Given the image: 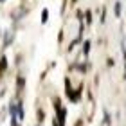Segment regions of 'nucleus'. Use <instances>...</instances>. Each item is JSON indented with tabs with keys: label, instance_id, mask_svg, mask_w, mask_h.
<instances>
[{
	"label": "nucleus",
	"instance_id": "obj_1",
	"mask_svg": "<svg viewBox=\"0 0 126 126\" xmlns=\"http://www.w3.org/2000/svg\"><path fill=\"white\" fill-rule=\"evenodd\" d=\"M22 113H24V110H22V105H20V103H16V105L11 106V115H13V126H20Z\"/></svg>",
	"mask_w": 126,
	"mask_h": 126
},
{
	"label": "nucleus",
	"instance_id": "obj_2",
	"mask_svg": "<svg viewBox=\"0 0 126 126\" xmlns=\"http://www.w3.org/2000/svg\"><path fill=\"white\" fill-rule=\"evenodd\" d=\"M5 38H7V40H5V45H7V43H11V42H13V31H11V32H7V34H5Z\"/></svg>",
	"mask_w": 126,
	"mask_h": 126
},
{
	"label": "nucleus",
	"instance_id": "obj_3",
	"mask_svg": "<svg viewBox=\"0 0 126 126\" xmlns=\"http://www.w3.org/2000/svg\"><path fill=\"white\" fill-rule=\"evenodd\" d=\"M83 50H85V54H88V50H90V43H88V42L85 43V47H83Z\"/></svg>",
	"mask_w": 126,
	"mask_h": 126
},
{
	"label": "nucleus",
	"instance_id": "obj_4",
	"mask_svg": "<svg viewBox=\"0 0 126 126\" xmlns=\"http://www.w3.org/2000/svg\"><path fill=\"white\" fill-rule=\"evenodd\" d=\"M115 15H121V4H115Z\"/></svg>",
	"mask_w": 126,
	"mask_h": 126
},
{
	"label": "nucleus",
	"instance_id": "obj_5",
	"mask_svg": "<svg viewBox=\"0 0 126 126\" xmlns=\"http://www.w3.org/2000/svg\"><path fill=\"white\" fill-rule=\"evenodd\" d=\"M4 68H5V60L0 61V70H4Z\"/></svg>",
	"mask_w": 126,
	"mask_h": 126
},
{
	"label": "nucleus",
	"instance_id": "obj_6",
	"mask_svg": "<svg viewBox=\"0 0 126 126\" xmlns=\"http://www.w3.org/2000/svg\"><path fill=\"white\" fill-rule=\"evenodd\" d=\"M47 16H49V13H47V11H43V16H42V20L45 22V20H47Z\"/></svg>",
	"mask_w": 126,
	"mask_h": 126
}]
</instances>
